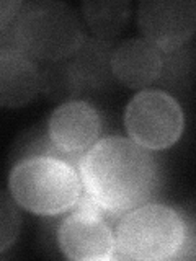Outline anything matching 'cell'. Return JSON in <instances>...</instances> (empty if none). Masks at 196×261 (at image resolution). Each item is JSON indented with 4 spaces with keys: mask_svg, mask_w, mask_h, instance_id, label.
I'll list each match as a JSON object with an SVG mask.
<instances>
[{
    "mask_svg": "<svg viewBox=\"0 0 196 261\" xmlns=\"http://www.w3.org/2000/svg\"><path fill=\"white\" fill-rule=\"evenodd\" d=\"M163 59L160 49L144 38L122 41L113 49L111 72L129 88H145L160 77Z\"/></svg>",
    "mask_w": 196,
    "mask_h": 261,
    "instance_id": "30bf717a",
    "label": "cell"
},
{
    "mask_svg": "<svg viewBox=\"0 0 196 261\" xmlns=\"http://www.w3.org/2000/svg\"><path fill=\"white\" fill-rule=\"evenodd\" d=\"M23 5L24 4L20 2V0H4V2L0 4V28H2V33L7 31L8 23L16 20V16L20 15Z\"/></svg>",
    "mask_w": 196,
    "mask_h": 261,
    "instance_id": "9a60e30c",
    "label": "cell"
},
{
    "mask_svg": "<svg viewBox=\"0 0 196 261\" xmlns=\"http://www.w3.org/2000/svg\"><path fill=\"white\" fill-rule=\"evenodd\" d=\"M41 92L46 93L51 100H64V103L79 95L67 59L49 62V67L41 72Z\"/></svg>",
    "mask_w": 196,
    "mask_h": 261,
    "instance_id": "4fadbf2b",
    "label": "cell"
},
{
    "mask_svg": "<svg viewBox=\"0 0 196 261\" xmlns=\"http://www.w3.org/2000/svg\"><path fill=\"white\" fill-rule=\"evenodd\" d=\"M186 225L180 214L163 204H142L129 211L116 227L114 240L122 256L141 261L172 258L183 247Z\"/></svg>",
    "mask_w": 196,
    "mask_h": 261,
    "instance_id": "277c9868",
    "label": "cell"
},
{
    "mask_svg": "<svg viewBox=\"0 0 196 261\" xmlns=\"http://www.w3.org/2000/svg\"><path fill=\"white\" fill-rule=\"evenodd\" d=\"M41 92V70L33 57L15 46L0 49V105L18 108Z\"/></svg>",
    "mask_w": 196,
    "mask_h": 261,
    "instance_id": "9c48e42d",
    "label": "cell"
},
{
    "mask_svg": "<svg viewBox=\"0 0 196 261\" xmlns=\"http://www.w3.org/2000/svg\"><path fill=\"white\" fill-rule=\"evenodd\" d=\"M87 196L102 212L122 216L142 206L155 188L157 168L152 153L133 139H100L79 162Z\"/></svg>",
    "mask_w": 196,
    "mask_h": 261,
    "instance_id": "6da1fadb",
    "label": "cell"
},
{
    "mask_svg": "<svg viewBox=\"0 0 196 261\" xmlns=\"http://www.w3.org/2000/svg\"><path fill=\"white\" fill-rule=\"evenodd\" d=\"M85 39L84 23L70 5L36 0L24 4L16 16L12 46L33 59L57 62L76 54Z\"/></svg>",
    "mask_w": 196,
    "mask_h": 261,
    "instance_id": "7a4b0ae2",
    "label": "cell"
},
{
    "mask_svg": "<svg viewBox=\"0 0 196 261\" xmlns=\"http://www.w3.org/2000/svg\"><path fill=\"white\" fill-rule=\"evenodd\" d=\"M125 124L131 139L147 150L174 145L183 134L185 114L174 96L144 88L128 103Z\"/></svg>",
    "mask_w": 196,
    "mask_h": 261,
    "instance_id": "5b68a950",
    "label": "cell"
},
{
    "mask_svg": "<svg viewBox=\"0 0 196 261\" xmlns=\"http://www.w3.org/2000/svg\"><path fill=\"white\" fill-rule=\"evenodd\" d=\"M80 10L93 36L110 43L126 27L131 4L128 0H87Z\"/></svg>",
    "mask_w": 196,
    "mask_h": 261,
    "instance_id": "7c38bea8",
    "label": "cell"
},
{
    "mask_svg": "<svg viewBox=\"0 0 196 261\" xmlns=\"http://www.w3.org/2000/svg\"><path fill=\"white\" fill-rule=\"evenodd\" d=\"M82 178L69 160L59 157H28L8 175V191L18 206L38 216H56L76 206Z\"/></svg>",
    "mask_w": 196,
    "mask_h": 261,
    "instance_id": "3957f363",
    "label": "cell"
},
{
    "mask_svg": "<svg viewBox=\"0 0 196 261\" xmlns=\"http://www.w3.org/2000/svg\"><path fill=\"white\" fill-rule=\"evenodd\" d=\"M46 130L53 147L62 157L76 159L85 155L98 142L100 114L87 101H65L51 113Z\"/></svg>",
    "mask_w": 196,
    "mask_h": 261,
    "instance_id": "ba28073f",
    "label": "cell"
},
{
    "mask_svg": "<svg viewBox=\"0 0 196 261\" xmlns=\"http://www.w3.org/2000/svg\"><path fill=\"white\" fill-rule=\"evenodd\" d=\"M142 38L160 51H175L196 31L194 0H142L137 8Z\"/></svg>",
    "mask_w": 196,
    "mask_h": 261,
    "instance_id": "52a82bcc",
    "label": "cell"
},
{
    "mask_svg": "<svg viewBox=\"0 0 196 261\" xmlns=\"http://www.w3.org/2000/svg\"><path fill=\"white\" fill-rule=\"evenodd\" d=\"M16 206L18 202L12 198V194L4 191L0 198V251H5L20 233L21 217Z\"/></svg>",
    "mask_w": 196,
    "mask_h": 261,
    "instance_id": "5bb4252c",
    "label": "cell"
},
{
    "mask_svg": "<svg viewBox=\"0 0 196 261\" xmlns=\"http://www.w3.org/2000/svg\"><path fill=\"white\" fill-rule=\"evenodd\" d=\"M62 255L76 261H106L116 250V240L102 219V209L85 196L57 230Z\"/></svg>",
    "mask_w": 196,
    "mask_h": 261,
    "instance_id": "8992f818",
    "label": "cell"
},
{
    "mask_svg": "<svg viewBox=\"0 0 196 261\" xmlns=\"http://www.w3.org/2000/svg\"><path fill=\"white\" fill-rule=\"evenodd\" d=\"M111 44L102 39H85L80 49L72 54L67 64L76 82L77 92L82 93L90 88H103L108 87L111 79H114L111 72Z\"/></svg>",
    "mask_w": 196,
    "mask_h": 261,
    "instance_id": "8fae6325",
    "label": "cell"
}]
</instances>
